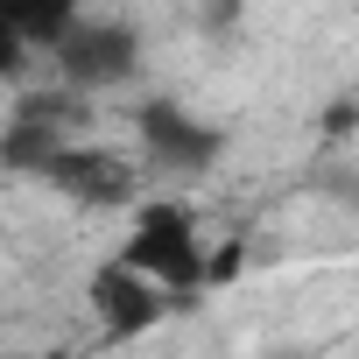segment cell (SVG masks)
I'll list each match as a JSON object with an SVG mask.
<instances>
[{
	"mask_svg": "<svg viewBox=\"0 0 359 359\" xmlns=\"http://www.w3.org/2000/svg\"><path fill=\"white\" fill-rule=\"evenodd\" d=\"M141 141H148V155H155L162 169H205V162L219 155V134H212L205 120H191L176 99L141 106Z\"/></svg>",
	"mask_w": 359,
	"mask_h": 359,
	"instance_id": "obj_5",
	"label": "cell"
},
{
	"mask_svg": "<svg viewBox=\"0 0 359 359\" xmlns=\"http://www.w3.org/2000/svg\"><path fill=\"white\" fill-rule=\"evenodd\" d=\"M43 176L64 198H78V205H120V198H134V169L113 148H57V162Z\"/></svg>",
	"mask_w": 359,
	"mask_h": 359,
	"instance_id": "obj_3",
	"label": "cell"
},
{
	"mask_svg": "<svg viewBox=\"0 0 359 359\" xmlns=\"http://www.w3.org/2000/svg\"><path fill=\"white\" fill-rule=\"evenodd\" d=\"M22 57H29V43L15 36V22H8V0H0V78H8V71H15Z\"/></svg>",
	"mask_w": 359,
	"mask_h": 359,
	"instance_id": "obj_8",
	"label": "cell"
},
{
	"mask_svg": "<svg viewBox=\"0 0 359 359\" xmlns=\"http://www.w3.org/2000/svg\"><path fill=\"white\" fill-rule=\"evenodd\" d=\"M8 22L22 43H57L78 22V0H8Z\"/></svg>",
	"mask_w": 359,
	"mask_h": 359,
	"instance_id": "obj_7",
	"label": "cell"
},
{
	"mask_svg": "<svg viewBox=\"0 0 359 359\" xmlns=\"http://www.w3.org/2000/svg\"><path fill=\"white\" fill-rule=\"evenodd\" d=\"M120 261L141 268V275L162 282V289H198V282H205V247H198V226H191L184 205H148Z\"/></svg>",
	"mask_w": 359,
	"mask_h": 359,
	"instance_id": "obj_1",
	"label": "cell"
},
{
	"mask_svg": "<svg viewBox=\"0 0 359 359\" xmlns=\"http://www.w3.org/2000/svg\"><path fill=\"white\" fill-rule=\"evenodd\" d=\"M92 303H99V324H106L113 338H134V331H148V324L162 317V282H148L141 268L113 261V268L92 275Z\"/></svg>",
	"mask_w": 359,
	"mask_h": 359,
	"instance_id": "obj_4",
	"label": "cell"
},
{
	"mask_svg": "<svg viewBox=\"0 0 359 359\" xmlns=\"http://www.w3.org/2000/svg\"><path fill=\"white\" fill-rule=\"evenodd\" d=\"M57 113H43V106H29L15 127H8V141H0V162L8 169H50L57 162Z\"/></svg>",
	"mask_w": 359,
	"mask_h": 359,
	"instance_id": "obj_6",
	"label": "cell"
},
{
	"mask_svg": "<svg viewBox=\"0 0 359 359\" xmlns=\"http://www.w3.org/2000/svg\"><path fill=\"white\" fill-rule=\"evenodd\" d=\"M50 50H57V64H64V78H71L78 92L127 85L134 64H141V43H134V29H120V22H71Z\"/></svg>",
	"mask_w": 359,
	"mask_h": 359,
	"instance_id": "obj_2",
	"label": "cell"
}]
</instances>
